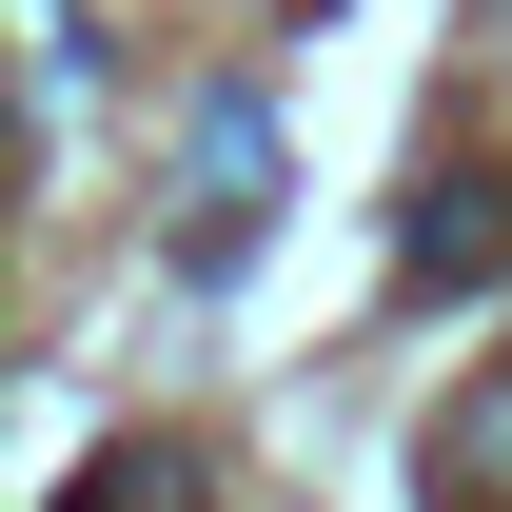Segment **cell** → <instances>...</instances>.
Masks as SVG:
<instances>
[{"label": "cell", "mask_w": 512, "mask_h": 512, "mask_svg": "<svg viewBox=\"0 0 512 512\" xmlns=\"http://www.w3.org/2000/svg\"><path fill=\"white\" fill-rule=\"evenodd\" d=\"M493 256H512V197H493V178H453L434 217H414V296H453V276H493Z\"/></svg>", "instance_id": "1"}, {"label": "cell", "mask_w": 512, "mask_h": 512, "mask_svg": "<svg viewBox=\"0 0 512 512\" xmlns=\"http://www.w3.org/2000/svg\"><path fill=\"white\" fill-rule=\"evenodd\" d=\"M256 237V99H217V138H197V256Z\"/></svg>", "instance_id": "2"}, {"label": "cell", "mask_w": 512, "mask_h": 512, "mask_svg": "<svg viewBox=\"0 0 512 512\" xmlns=\"http://www.w3.org/2000/svg\"><path fill=\"white\" fill-rule=\"evenodd\" d=\"M434 473H453V493H512V394H493V414H453V453H434Z\"/></svg>", "instance_id": "3"}]
</instances>
